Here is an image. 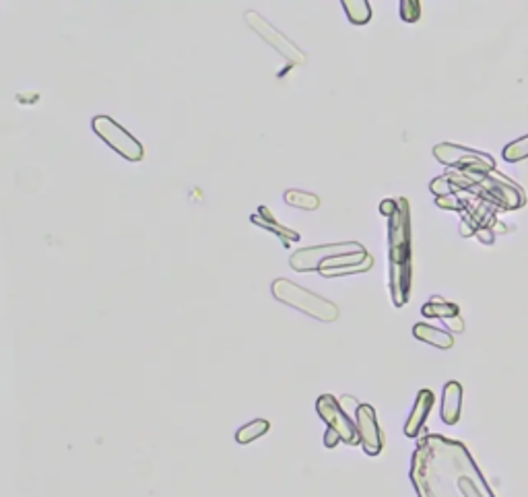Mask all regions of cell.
I'll use <instances>...</instances> for the list:
<instances>
[{
    "instance_id": "cell-12",
    "label": "cell",
    "mask_w": 528,
    "mask_h": 497,
    "mask_svg": "<svg viewBox=\"0 0 528 497\" xmlns=\"http://www.w3.org/2000/svg\"><path fill=\"white\" fill-rule=\"evenodd\" d=\"M433 405H436V394L431 390H427V388L419 390L415 407H413V411L404 421V436L407 438H417L419 431H423V423H425V419H427V415H429Z\"/></svg>"
},
{
    "instance_id": "cell-8",
    "label": "cell",
    "mask_w": 528,
    "mask_h": 497,
    "mask_svg": "<svg viewBox=\"0 0 528 497\" xmlns=\"http://www.w3.org/2000/svg\"><path fill=\"white\" fill-rule=\"evenodd\" d=\"M316 413L328 425V429H332L341 438V442L349 443V446L359 443V434H357L355 421L349 415H344L339 400L332 394H320L318 396Z\"/></svg>"
},
{
    "instance_id": "cell-4",
    "label": "cell",
    "mask_w": 528,
    "mask_h": 497,
    "mask_svg": "<svg viewBox=\"0 0 528 497\" xmlns=\"http://www.w3.org/2000/svg\"><path fill=\"white\" fill-rule=\"evenodd\" d=\"M473 192L483 202L491 204L493 209H503V211H516V209L524 207V202H527L522 190L512 180L500 176L496 169L479 180Z\"/></svg>"
},
{
    "instance_id": "cell-9",
    "label": "cell",
    "mask_w": 528,
    "mask_h": 497,
    "mask_svg": "<svg viewBox=\"0 0 528 497\" xmlns=\"http://www.w3.org/2000/svg\"><path fill=\"white\" fill-rule=\"evenodd\" d=\"M244 17H246V23L256 31V35H260L264 42H266L268 46H272L285 60H289L291 64H299V66L306 64V56H304V52H301L291 39H287L279 29L272 27V25L264 19L263 15H258L256 11H248Z\"/></svg>"
},
{
    "instance_id": "cell-11",
    "label": "cell",
    "mask_w": 528,
    "mask_h": 497,
    "mask_svg": "<svg viewBox=\"0 0 528 497\" xmlns=\"http://www.w3.org/2000/svg\"><path fill=\"white\" fill-rule=\"evenodd\" d=\"M483 176L481 173H464V171H452V173H444L436 180H431L429 190L436 194V198L440 196H450V194L458 192H473L479 180Z\"/></svg>"
},
{
    "instance_id": "cell-5",
    "label": "cell",
    "mask_w": 528,
    "mask_h": 497,
    "mask_svg": "<svg viewBox=\"0 0 528 497\" xmlns=\"http://www.w3.org/2000/svg\"><path fill=\"white\" fill-rule=\"evenodd\" d=\"M91 128H93V133L97 137L102 138V140H106L107 145L118 155H122L124 159H128V161H140L145 157V147L140 145V140L136 137H132L131 133L122 124H118L114 118L100 113V116H95L91 120Z\"/></svg>"
},
{
    "instance_id": "cell-24",
    "label": "cell",
    "mask_w": 528,
    "mask_h": 497,
    "mask_svg": "<svg viewBox=\"0 0 528 497\" xmlns=\"http://www.w3.org/2000/svg\"><path fill=\"white\" fill-rule=\"evenodd\" d=\"M396 211V200H382V204H380V213L382 215H386V217H390L392 213Z\"/></svg>"
},
{
    "instance_id": "cell-1",
    "label": "cell",
    "mask_w": 528,
    "mask_h": 497,
    "mask_svg": "<svg viewBox=\"0 0 528 497\" xmlns=\"http://www.w3.org/2000/svg\"><path fill=\"white\" fill-rule=\"evenodd\" d=\"M419 497H496L462 442L425 434L409 470Z\"/></svg>"
},
{
    "instance_id": "cell-22",
    "label": "cell",
    "mask_w": 528,
    "mask_h": 497,
    "mask_svg": "<svg viewBox=\"0 0 528 497\" xmlns=\"http://www.w3.org/2000/svg\"><path fill=\"white\" fill-rule=\"evenodd\" d=\"M400 19L407 23H415L421 19V2L417 0H402L400 2Z\"/></svg>"
},
{
    "instance_id": "cell-25",
    "label": "cell",
    "mask_w": 528,
    "mask_h": 497,
    "mask_svg": "<svg viewBox=\"0 0 528 497\" xmlns=\"http://www.w3.org/2000/svg\"><path fill=\"white\" fill-rule=\"evenodd\" d=\"M339 442H341V438L332 429H326V434H324V446L326 448H335Z\"/></svg>"
},
{
    "instance_id": "cell-23",
    "label": "cell",
    "mask_w": 528,
    "mask_h": 497,
    "mask_svg": "<svg viewBox=\"0 0 528 497\" xmlns=\"http://www.w3.org/2000/svg\"><path fill=\"white\" fill-rule=\"evenodd\" d=\"M475 235L479 238V242H483V244H493V240H496L491 227H481V229H476Z\"/></svg>"
},
{
    "instance_id": "cell-21",
    "label": "cell",
    "mask_w": 528,
    "mask_h": 497,
    "mask_svg": "<svg viewBox=\"0 0 528 497\" xmlns=\"http://www.w3.org/2000/svg\"><path fill=\"white\" fill-rule=\"evenodd\" d=\"M371 266H373V258H368L366 262L357 264V266H337V269H326V271H320L324 276H343V275H353V273H368Z\"/></svg>"
},
{
    "instance_id": "cell-3",
    "label": "cell",
    "mask_w": 528,
    "mask_h": 497,
    "mask_svg": "<svg viewBox=\"0 0 528 497\" xmlns=\"http://www.w3.org/2000/svg\"><path fill=\"white\" fill-rule=\"evenodd\" d=\"M272 295L281 302V304L291 305L312 318H316L320 322H335L339 320V305H335L332 302L320 297L316 293L299 287L297 283H293L289 278H275L270 285Z\"/></svg>"
},
{
    "instance_id": "cell-26",
    "label": "cell",
    "mask_w": 528,
    "mask_h": 497,
    "mask_svg": "<svg viewBox=\"0 0 528 497\" xmlns=\"http://www.w3.org/2000/svg\"><path fill=\"white\" fill-rule=\"evenodd\" d=\"M446 324H448L450 331H454V332H462V331H464V322L460 320V316H454V318H448V320H446Z\"/></svg>"
},
{
    "instance_id": "cell-10",
    "label": "cell",
    "mask_w": 528,
    "mask_h": 497,
    "mask_svg": "<svg viewBox=\"0 0 528 497\" xmlns=\"http://www.w3.org/2000/svg\"><path fill=\"white\" fill-rule=\"evenodd\" d=\"M357 434H359V443L364 446L368 456H378L384 448L382 442V434H380V425L376 419V411L371 405H359L357 411L353 415Z\"/></svg>"
},
{
    "instance_id": "cell-2",
    "label": "cell",
    "mask_w": 528,
    "mask_h": 497,
    "mask_svg": "<svg viewBox=\"0 0 528 497\" xmlns=\"http://www.w3.org/2000/svg\"><path fill=\"white\" fill-rule=\"evenodd\" d=\"M388 260L392 302L402 307L411 291V209L407 198H396V211L388 217Z\"/></svg>"
},
{
    "instance_id": "cell-20",
    "label": "cell",
    "mask_w": 528,
    "mask_h": 497,
    "mask_svg": "<svg viewBox=\"0 0 528 497\" xmlns=\"http://www.w3.org/2000/svg\"><path fill=\"white\" fill-rule=\"evenodd\" d=\"M503 161L508 164H516V161H522L528 157V135L527 137L518 138L510 145H505L502 151Z\"/></svg>"
},
{
    "instance_id": "cell-14",
    "label": "cell",
    "mask_w": 528,
    "mask_h": 497,
    "mask_svg": "<svg viewBox=\"0 0 528 497\" xmlns=\"http://www.w3.org/2000/svg\"><path fill=\"white\" fill-rule=\"evenodd\" d=\"M252 223H256V225H260L264 229H268V231H272V233H277L279 238H281V242L285 244V246H289L293 242H297L301 235L297 233V231H293L289 227H285V225H281V223H277V219L270 215V211L266 209V207H260L258 209V213H254L252 217Z\"/></svg>"
},
{
    "instance_id": "cell-19",
    "label": "cell",
    "mask_w": 528,
    "mask_h": 497,
    "mask_svg": "<svg viewBox=\"0 0 528 497\" xmlns=\"http://www.w3.org/2000/svg\"><path fill=\"white\" fill-rule=\"evenodd\" d=\"M285 202L289 207H295V209H304V211H316L320 207V198L316 194L312 192H304V190H287L283 194Z\"/></svg>"
},
{
    "instance_id": "cell-27",
    "label": "cell",
    "mask_w": 528,
    "mask_h": 497,
    "mask_svg": "<svg viewBox=\"0 0 528 497\" xmlns=\"http://www.w3.org/2000/svg\"><path fill=\"white\" fill-rule=\"evenodd\" d=\"M460 235L462 238H471V235H475V229H473V225L469 221H460Z\"/></svg>"
},
{
    "instance_id": "cell-18",
    "label": "cell",
    "mask_w": 528,
    "mask_h": 497,
    "mask_svg": "<svg viewBox=\"0 0 528 497\" xmlns=\"http://www.w3.org/2000/svg\"><path fill=\"white\" fill-rule=\"evenodd\" d=\"M268 429H270V423H268L266 419L250 421L248 425L239 427L238 431H236V442L241 443V446H246V443H250V442H254V440H258V438H263Z\"/></svg>"
},
{
    "instance_id": "cell-7",
    "label": "cell",
    "mask_w": 528,
    "mask_h": 497,
    "mask_svg": "<svg viewBox=\"0 0 528 497\" xmlns=\"http://www.w3.org/2000/svg\"><path fill=\"white\" fill-rule=\"evenodd\" d=\"M364 246L357 242H341V244H324V246H312L293 252L289 258V266L297 273L306 271H318L322 262L343 256V254H353V252H364Z\"/></svg>"
},
{
    "instance_id": "cell-15",
    "label": "cell",
    "mask_w": 528,
    "mask_h": 497,
    "mask_svg": "<svg viewBox=\"0 0 528 497\" xmlns=\"http://www.w3.org/2000/svg\"><path fill=\"white\" fill-rule=\"evenodd\" d=\"M413 336L417 340H423L431 347H438V349H452L454 347V336L446 332L444 329H438V326H431V324H415L413 326Z\"/></svg>"
},
{
    "instance_id": "cell-16",
    "label": "cell",
    "mask_w": 528,
    "mask_h": 497,
    "mask_svg": "<svg viewBox=\"0 0 528 497\" xmlns=\"http://www.w3.org/2000/svg\"><path fill=\"white\" fill-rule=\"evenodd\" d=\"M343 8L353 25H366L371 19V4L368 0H343Z\"/></svg>"
},
{
    "instance_id": "cell-13",
    "label": "cell",
    "mask_w": 528,
    "mask_h": 497,
    "mask_svg": "<svg viewBox=\"0 0 528 497\" xmlns=\"http://www.w3.org/2000/svg\"><path fill=\"white\" fill-rule=\"evenodd\" d=\"M460 405H462V386L458 382H446L442 392V421L446 425H454L460 419Z\"/></svg>"
},
{
    "instance_id": "cell-17",
    "label": "cell",
    "mask_w": 528,
    "mask_h": 497,
    "mask_svg": "<svg viewBox=\"0 0 528 497\" xmlns=\"http://www.w3.org/2000/svg\"><path fill=\"white\" fill-rule=\"evenodd\" d=\"M423 316L427 318H442V320H448V318H454L458 316V305L450 304L442 297H431L427 304L421 307Z\"/></svg>"
},
{
    "instance_id": "cell-6",
    "label": "cell",
    "mask_w": 528,
    "mask_h": 497,
    "mask_svg": "<svg viewBox=\"0 0 528 497\" xmlns=\"http://www.w3.org/2000/svg\"><path fill=\"white\" fill-rule=\"evenodd\" d=\"M433 157L444 164V166L454 167L456 171H464V173H481L487 176L489 171L496 169V161L475 149H467L460 145H452V142H440L433 147Z\"/></svg>"
}]
</instances>
